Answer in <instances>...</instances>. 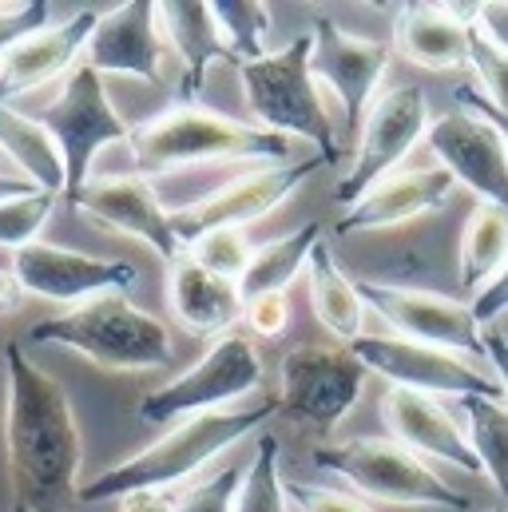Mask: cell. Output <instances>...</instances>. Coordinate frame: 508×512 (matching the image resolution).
<instances>
[{
    "mask_svg": "<svg viewBox=\"0 0 508 512\" xmlns=\"http://www.w3.org/2000/svg\"><path fill=\"white\" fill-rule=\"evenodd\" d=\"M4 453L16 501L32 512H56L76 501L84 437L76 409L48 370L20 342L4 346Z\"/></svg>",
    "mask_w": 508,
    "mask_h": 512,
    "instance_id": "1",
    "label": "cell"
},
{
    "mask_svg": "<svg viewBox=\"0 0 508 512\" xmlns=\"http://www.w3.org/2000/svg\"><path fill=\"white\" fill-rule=\"evenodd\" d=\"M274 413H278V397H262V401H247L239 409H219V413L187 417V421L171 425L147 449L131 453L127 461L104 469L88 485H80L76 501L80 505H104V501H124V497H135V493L167 497L171 489L195 481L231 445H239L243 437L258 433Z\"/></svg>",
    "mask_w": 508,
    "mask_h": 512,
    "instance_id": "2",
    "label": "cell"
},
{
    "mask_svg": "<svg viewBox=\"0 0 508 512\" xmlns=\"http://www.w3.org/2000/svg\"><path fill=\"white\" fill-rule=\"evenodd\" d=\"M135 175H167L195 163H290L294 139L239 124L203 104H175L127 135Z\"/></svg>",
    "mask_w": 508,
    "mask_h": 512,
    "instance_id": "3",
    "label": "cell"
},
{
    "mask_svg": "<svg viewBox=\"0 0 508 512\" xmlns=\"http://www.w3.org/2000/svg\"><path fill=\"white\" fill-rule=\"evenodd\" d=\"M24 342L80 354L92 366L116 374L159 370L171 362V330L155 314L135 306L127 294H100L92 302L40 318L24 334Z\"/></svg>",
    "mask_w": 508,
    "mask_h": 512,
    "instance_id": "4",
    "label": "cell"
},
{
    "mask_svg": "<svg viewBox=\"0 0 508 512\" xmlns=\"http://www.w3.org/2000/svg\"><path fill=\"white\" fill-rule=\"evenodd\" d=\"M239 84L258 128L282 139H310L326 163L342 155L322 100V84L314 76V32L294 36L286 48L270 52L258 64H243Z\"/></svg>",
    "mask_w": 508,
    "mask_h": 512,
    "instance_id": "5",
    "label": "cell"
},
{
    "mask_svg": "<svg viewBox=\"0 0 508 512\" xmlns=\"http://www.w3.org/2000/svg\"><path fill=\"white\" fill-rule=\"evenodd\" d=\"M314 465L338 481H346L362 501H385L405 509L469 512L473 501L461 489H449L429 461L397 445L393 437H354L314 445Z\"/></svg>",
    "mask_w": 508,
    "mask_h": 512,
    "instance_id": "6",
    "label": "cell"
},
{
    "mask_svg": "<svg viewBox=\"0 0 508 512\" xmlns=\"http://www.w3.org/2000/svg\"><path fill=\"white\" fill-rule=\"evenodd\" d=\"M262 374L266 370H262L254 342L235 330V334L211 342L195 366H187L183 374H175L159 389L143 393L135 413L147 425H171V421L179 425V421L199 417V413L231 409L235 401L247 405V401H254V389L262 385Z\"/></svg>",
    "mask_w": 508,
    "mask_h": 512,
    "instance_id": "7",
    "label": "cell"
},
{
    "mask_svg": "<svg viewBox=\"0 0 508 512\" xmlns=\"http://www.w3.org/2000/svg\"><path fill=\"white\" fill-rule=\"evenodd\" d=\"M48 135L56 139L60 147V159H64V199H76L80 187L92 183V159L112 147V143H127L131 128L124 124V116L112 108L108 100V88H104V76L80 60L64 84H60V96L52 100V108H44L36 116Z\"/></svg>",
    "mask_w": 508,
    "mask_h": 512,
    "instance_id": "8",
    "label": "cell"
},
{
    "mask_svg": "<svg viewBox=\"0 0 508 512\" xmlns=\"http://www.w3.org/2000/svg\"><path fill=\"white\" fill-rule=\"evenodd\" d=\"M429 124L433 120H429L425 88L397 84V88L381 92L362 124L358 143L350 147L346 171L334 183V203H342L350 211L370 187H378L385 175H393V167L413 151V143L425 139Z\"/></svg>",
    "mask_w": 508,
    "mask_h": 512,
    "instance_id": "9",
    "label": "cell"
},
{
    "mask_svg": "<svg viewBox=\"0 0 508 512\" xmlns=\"http://www.w3.org/2000/svg\"><path fill=\"white\" fill-rule=\"evenodd\" d=\"M350 354L366 366V374H378L397 389H413V393H429V397H505L501 385L493 378V370H485L481 362H469L461 354L425 346V342H409L397 334H362Z\"/></svg>",
    "mask_w": 508,
    "mask_h": 512,
    "instance_id": "10",
    "label": "cell"
},
{
    "mask_svg": "<svg viewBox=\"0 0 508 512\" xmlns=\"http://www.w3.org/2000/svg\"><path fill=\"white\" fill-rule=\"evenodd\" d=\"M318 167H326L322 155H310L302 163H294V159L290 163H258L254 171L223 183L219 191L187 203L183 211H175L179 247L187 251L191 243H199L211 231H247L251 223L278 211Z\"/></svg>",
    "mask_w": 508,
    "mask_h": 512,
    "instance_id": "11",
    "label": "cell"
},
{
    "mask_svg": "<svg viewBox=\"0 0 508 512\" xmlns=\"http://www.w3.org/2000/svg\"><path fill=\"white\" fill-rule=\"evenodd\" d=\"M366 366L350 346H298L278 366V409L318 433H330L358 405Z\"/></svg>",
    "mask_w": 508,
    "mask_h": 512,
    "instance_id": "12",
    "label": "cell"
},
{
    "mask_svg": "<svg viewBox=\"0 0 508 512\" xmlns=\"http://www.w3.org/2000/svg\"><path fill=\"white\" fill-rule=\"evenodd\" d=\"M358 294L397 330V338L425 342V346L461 354L469 362H485V326L473 318L469 302L437 290L378 282V278H358Z\"/></svg>",
    "mask_w": 508,
    "mask_h": 512,
    "instance_id": "13",
    "label": "cell"
},
{
    "mask_svg": "<svg viewBox=\"0 0 508 512\" xmlns=\"http://www.w3.org/2000/svg\"><path fill=\"white\" fill-rule=\"evenodd\" d=\"M20 294L44 298V302H92L100 294H124L127 286L139 282V270L127 258H100L72 251V247H56V243H28L24 251H16L8 262Z\"/></svg>",
    "mask_w": 508,
    "mask_h": 512,
    "instance_id": "14",
    "label": "cell"
},
{
    "mask_svg": "<svg viewBox=\"0 0 508 512\" xmlns=\"http://www.w3.org/2000/svg\"><path fill=\"white\" fill-rule=\"evenodd\" d=\"M389 60H393V44L354 36L342 24H334L330 16H322L314 24V76L342 104L346 147H354L362 135V124L374 108V92H378Z\"/></svg>",
    "mask_w": 508,
    "mask_h": 512,
    "instance_id": "15",
    "label": "cell"
},
{
    "mask_svg": "<svg viewBox=\"0 0 508 512\" xmlns=\"http://www.w3.org/2000/svg\"><path fill=\"white\" fill-rule=\"evenodd\" d=\"M68 203H72V211L84 223H92L100 231H112V235L139 239L167 266L183 255L179 235H175V215L159 203L151 179H143V175H104V179H92Z\"/></svg>",
    "mask_w": 508,
    "mask_h": 512,
    "instance_id": "16",
    "label": "cell"
},
{
    "mask_svg": "<svg viewBox=\"0 0 508 512\" xmlns=\"http://www.w3.org/2000/svg\"><path fill=\"white\" fill-rule=\"evenodd\" d=\"M425 143L437 167L453 175L457 187L473 191L481 203H497L508 211V151L485 116L469 108L441 112L425 131Z\"/></svg>",
    "mask_w": 508,
    "mask_h": 512,
    "instance_id": "17",
    "label": "cell"
},
{
    "mask_svg": "<svg viewBox=\"0 0 508 512\" xmlns=\"http://www.w3.org/2000/svg\"><path fill=\"white\" fill-rule=\"evenodd\" d=\"M84 60L100 76H131V80L163 84L167 40L159 32V8L151 0H127L100 12Z\"/></svg>",
    "mask_w": 508,
    "mask_h": 512,
    "instance_id": "18",
    "label": "cell"
},
{
    "mask_svg": "<svg viewBox=\"0 0 508 512\" xmlns=\"http://www.w3.org/2000/svg\"><path fill=\"white\" fill-rule=\"evenodd\" d=\"M381 421L389 429V437L397 445H405L409 453H417L421 461H441L453 465L469 477H481V461L469 445L465 425L429 393H413V389H397L385 385L381 393Z\"/></svg>",
    "mask_w": 508,
    "mask_h": 512,
    "instance_id": "19",
    "label": "cell"
},
{
    "mask_svg": "<svg viewBox=\"0 0 508 512\" xmlns=\"http://www.w3.org/2000/svg\"><path fill=\"white\" fill-rule=\"evenodd\" d=\"M100 24L96 8H80L64 20H48L44 28L28 32L4 60H0V104L44 88L48 80H64L88 52V40Z\"/></svg>",
    "mask_w": 508,
    "mask_h": 512,
    "instance_id": "20",
    "label": "cell"
},
{
    "mask_svg": "<svg viewBox=\"0 0 508 512\" xmlns=\"http://www.w3.org/2000/svg\"><path fill=\"white\" fill-rule=\"evenodd\" d=\"M453 195H457V183H453V175H445L441 167H413V171L385 175L378 187H370V191L334 223V239L405 227V223H413V219H421V215L441 211Z\"/></svg>",
    "mask_w": 508,
    "mask_h": 512,
    "instance_id": "21",
    "label": "cell"
},
{
    "mask_svg": "<svg viewBox=\"0 0 508 512\" xmlns=\"http://www.w3.org/2000/svg\"><path fill=\"white\" fill-rule=\"evenodd\" d=\"M481 4H401L397 8V52L425 72L469 68V40Z\"/></svg>",
    "mask_w": 508,
    "mask_h": 512,
    "instance_id": "22",
    "label": "cell"
},
{
    "mask_svg": "<svg viewBox=\"0 0 508 512\" xmlns=\"http://www.w3.org/2000/svg\"><path fill=\"white\" fill-rule=\"evenodd\" d=\"M167 310L191 338H227L247 314L239 282L199 266L191 255H179L167 266Z\"/></svg>",
    "mask_w": 508,
    "mask_h": 512,
    "instance_id": "23",
    "label": "cell"
},
{
    "mask_svg": "<svg viewBox=\"0 0 508 512\" xmlns=\"http://www.w3.org/2000/svg\"><path fill=\"white\" fill-rule=\"evenodd\" d=\"M155 8H159V32L167 40V52L179 56V68H183V80H179L183 104H195V96L203 92L207 68L219 56H227L223 40H219V28H215V16H211V4H203V0H163Z\"/></svg>",
    "mask_w": 508,
    "mask_h": 512,
    "instance_id": "24",
    "label": "cell"
},
{
    "mask_svg": "<svg viewBox=\"0 0 508 512\" xmlns=\"http://www.w3.org/2000/svg\"><path fill=\"white\" fill-rule=\"evenodd\" d=\"M306 290H310V306L314 318L322 322V330L334 334L338 346H354L366 334V302L358 294V282L334 262L330 243L322 239L310 255L306 266Z\"/></svg>",
    "mask_w": 508,
    "mask_h": 512,
    "instance_id": "25",
    "label": "cell"
},
{
    "mask_svg": "<svg viewBox=\"0 0 508 512\" xmlns=\"http://www.w3.org/2000/svg\"><path fill=\"white\" fill-rule=\"evenodd\" d=\"M0 151L8 159V167H20V179H28L32 187L48 191V195H64L68 179H64V159L56 139L48 128L8 104H0Z\"/></svg>",
    "mask_w": 508,
    "mask_h": 512,
    "instance_id": "26",
    "label": "cell"
},
{
    "mask_svg": "<svg viewBox=\"0 0 508 512\" xmlns=\"http://www.w3.org/2000/svg\"><path fill=\"white\" fill-rule=\"evenodd\" d=\"M508 266V211L497 203H477L461 231V290L481 294Z\"/></svg>",
    "mask_w": 508,
    "mask_h": 512,
    "instance_id": "27",
    "label": "cell"
},
{
    "mask_svg": "<svg viewBox=\"0 0 508 512\" xmlns=\"http://www.w3.org/2000/svg\"><path fill=\"white\" fill-rule=\"evenodd\" d=\"M322 239H326V235H322V223H306V227H298V231H290V235H282V239L258 247L251 258V266H247V274H243V282H239L243 298L286 294V290L306 274L310 255H314V247H318Z\"/></svg>",
    "mask_w": 508,
    "mask_h": 512,
    "instance_id": "28",
    "label": "cell"
},
{
    "mask_svg": "<svg viewBox=\"0 0 508 512\" xmlns=\"http://www.w3.org/2000/svg\"><path fill=\"white\" fill-rule=\"evenodd\" d=\"M465 433L481 461V477L508 501V401L505 397H465Z\"/></svg>",
    "mask_w": 508,
    "mask_h": 512,
    "instance_id": "29",
    "label": "cell"
},
{
    "mask_svg": "<svg viewBox=\"0 0 508 512\" xmlns=\"http://www.w3.org/2000/svg\"><path fill=\"white\" fill-rule=\"evenodd\" d=\"M223 52L243 68L270 56V8L258 0H211Z\"/></svg>",
    "mask_w": 508,
    "mask_h": 512,
    "instance_id": "30",
    "label": "cell"
},
{
    "mask_svg": "<svg viewBox=\"0 0 508 512\" xmlns=\"http://www.w3.org/2000/svg\"><path fill=\"white\" fill-rule=\"evenodd\" d=\"M235 512H290V489L282 477V445L274 433H258L251 465L243 469Z\"/></svg>",
    "mask_w": 508,
    "mask_h": 512,
    "instance_id": "31",
    "label": "cell"
},
{
    "mask_svg": "<svg viewBox=\"0 0 508 512\" xmlns=\"http://www.w3.org/2000/svg\"><path fill=\"white\" fill-rule=\"evenodd\" d=\"M56 199H60V195L32 191V195H24V199L0 203V247L16 255V251H24L28 243H36L40 231L48 227L52 211H56Z\"/></svg>",
    "mask_w": 508,
    "mask_h": 512,
    "instance_id": "32",
    "label": "cell"
},
{
    "mask_svg": "<svg viewBox=\"0 0 508 512\" xmlns=\"http://www.w3.org/2000/svg\"><path fill=\"white\" fill-rule=\"evenodd\" d=\"M183 255H191L199 266H207V270H215L231 282H243V274H247L254 258V247L247 231H211L199 243H191Z\"/></svg>",
    "mask_w": 508,
    "mask_h": 512,
    "instance_id": "33",
    "label": "cell"
},
{
    "mask_svg": "<svg viewBox=\"0 0 508 512\" xmlns=\"http://www.w3.org/2000/svg\"><path fill=\"white\" fill-rule=\"evenodd\" d=\"M469 72L477 76V84H473L477 96L508 116V52L497 48L489 36H481L477 28L469 40Z\"/></svg>",
    "mask_w": 508,
    "mask_h": 512,
    "instance_id": "34",
    "label": "cell"
},
{
    "mask_svg": "<svg viewBox=\"0 0 508 512\" xmlns=\"http://www.w3.org/2000/svg\"><path fill=\"white\" fill-rule=\"evenodd\" d=\"M239 481H243V469L239 465H223L211 477H203L191 489H183L179 501H175V512H235Z\"/></svg>",
    "mask_w": 508,
    "mask_h": 512,
    "instance_id": "35",
    "label": "cell"
},
{
    "mask_svg": "<svg viewBox=\"0 0 508 512\" xmlns=\"http://www.w3.org/2000/svg\"><path fill=\"white\" fill-rule=\"evenodd\" d=\"M48 24V4L44 0H20V4H0V60L36 28Z\"/></svg>",
    "mask_w": 508,
    "mask_h": 512,
    "instance_id": "36",
    "label": "cell"
},
{
    "mask_svg": "<svg viewBox=\"0 0 508 512\" xmlns=\"http://www.w3.org/2000/svg\"><path fill=\"white\" fill-rule=\"evenodd\" d=\"M286 489L298 512H374L362 497L342 489H326V485H286Z\"/></svg>",
    "mask_w": 508,
    "mask_h": 512,
    "instance_id": "37",
    "label": "cell"
},
{
    "mask_svg": "<svg viewBox=\"0 0 508 512\" xmlns=\"http://www.w3.org/2000/svg\"><path fill=\"white\" fill-rule=\"evenodd\" d=\"M243 322L251 326L258 338H270L278 342L290 326V298L286 294H258V298H247V314Z\"/></svg>",
    "mask_w": 508,
    "mask_h": 512,
    "instance_id": "38",
    "label": "cell"
},
{
    "mask_svg": "<svg viewBox=\"0 0 508 512\" xmlns=\"http://www.w3.org/2000/svg\"><path fill=\"white\" fill-rule=\"evenodd\" d=\"M469 306H473V318H477L485 330H489L497 318H505L508 314V266L481 290V294H473Z\"/></svg>",
    "mask_w": 508,
    "mask_h": 512,
    "instance_id": "39",
    "label": "cell"
},
{
    "mask_svg": "<svg viewBox=\"0 0 508 512\" xmlns=\"http://www.w3.org/2000/svg\"><path fill=\"white\" fill-rule=\"evenodd\" d=\"M477 32L489 36L497 48H505L508 52V0H489V4H481Z\"/></svg>",
    "mask_w": 508,
    "mask_h": 512,
    "instance_id": "40",
    "label": "cell"
},
{
    "mask_svg": "<svg viewBox=\"0 0 508 512\" xmlns=\"http://www.w3.org/2000/svg\"><path fill=\"white\" fill-rule=\"evenodd\" d=\"M485 362L493 370V378L501 385L508 401V334L505 330H485Z\"/></svg>",
    "mask_w": 508,
    "mask_h": 512,
    "instance_id": "41",
    "label": "cell"
},
{
    "mask_svg": "<svg viewBox=\"0 0 508 512\" xmlns=\"http://www.w3.org/2000/svg\"><path fill=\"white\" fill-rule=\"evenodd\" d=\"M457 104H465L469 112L485 116V120H489V124L497 128V135L505 139V151H508V116H505V112H497L493 104H485V100L477 96V88H473V84H461V88H457Z\"/></svg>",
    "mask_w": 508,
    "mask_h": 512,
    "instance_id": "42",
    "label": "cell"
},
{
    "mask_svg": "<svg viewBox=\"0 0 508 512\" xmlns=\"http://www.w3.org/2000/svg\"><path fill=\"white\" fill-rule=\"evenodd\" d=\"M116 512H175V501L159 493H135V497L116 501Z\"/></svg>",
    "mask_w": 508,
    "mask_h": 512,
    "instance_id": "43",
    "label": "cell"
},
{
    "mask_svg": "<svg viewBox=\"0 0 508 512\" xmlns=\"http://www.w3.org/2000/svg\"><path fill=\"white\" fill-rule=\"evenodd\" d=\"M32 191H40V187H32V183L20 179V175H0V203L24 199V195H32Z\"/></svg>",
    "mask_w": 508,
    "mask_h": 512,
    "instance_id": "44",
    "label": "cell"
},
{
    "mask_svg": "<svg viewBox=\"0 0 508 512\" xmlns=\"http://www.w3.org/2000/svg\"><path fill=\"white\" fill-rule=\"evenodd\" d=\"M16 298H20V286H16L12 270H8V266H0V314H4V310H12V306H16Z\"/></svg>",
    "mask_w": 508,
    "mask_h": 512,
    "instance_id": "45",
    "label": "cell"
},
{
    "mask_svg": "<svg viewBox=\"0 0 508 512\" xmlns=\"http://www.w3.org/2000/svg\"><path fill=\"white\" fill-rule=\"evenodd\" d=\"M0 175H16V171H8V159H4V151H0Z\"/></svg>",
    "mask_w": 508,
    "mask_h": 512,
    "instance_id": "46",
    "label": "cell"
},
{
    "mask_svg": "<svg viewBox=\"0 0 508 512\" xmlns=\"http://www.w3.org/2000/svg\"><path fill=\"white\" fill-rule=\"evenodd\" d=\"M12 512H32V509H28L24 501H12Z\"/></svg>",
    "mask_w": 508,
    "mask_h": 512,
    "instance_id": "47",
    "label": "cell"
},
{
    "mask_svg": "<svg viewBox=\"0 0 508 512\" xmlns=\"http://www.w3.org/2000/svg\"><path fill=\"white\" fill-rule=\"evenodd\" d=\"M493 512H505V509H493Z\"/></svg>",
    "mask_w": 508,
    "mask_h": 512,
    "instance_id": "48",
    "label": "cell"
},
{
    "mask_svg": "<svg viewBox=\"0 0 508 512\" xmlns=\"http://www.w3.org/2000/svg\"><path fill=\"white\" fill-rule=\"evenodd\" d=\"M505 334H508V330H505Z\"/></svg>",
    "mask_w": 508,
    "mask_h": 512,
    "instance_id": "49",
    "label": "cell"
}]
</instances>
